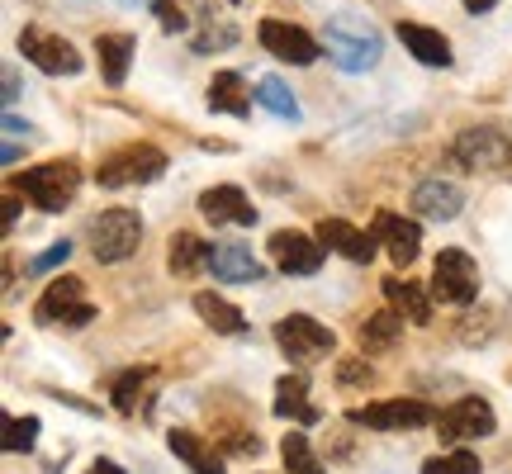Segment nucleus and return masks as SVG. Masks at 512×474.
<instances>
[{
	"label": "nucleus",
	"mask_w": 512,
	"mask_h": 474,
	"mask_svg": "<svg viewBox=\"0 0 512 474\" xmlns=\"http://www.w3.org/2000/svg\"><path fill=\"white\" fill-rule=\"evenodd\" d=\"M323 53H328V62L337 72L361 76L384 57V38H380V29L361 15H332L328 24H323Z\"/></svg>",
	"instance_id": "obj_1"
},
{
	"label": "nucleus",
	"mask_w": 512,
	"mask_h": 474,
	"mask_svg": "<svg viewBox=\"0 0 512 474\" xmlns=\"http://www.w3.org/2000/svg\"><path fill=\"white\" fill-rule=\"evenodd\" d=\"M166 171V152L152 143H128L119 152H110L100 171H95V181L105 185V190H128V185H152L157 176Z\"/></svg>",
	"instance_id": "obj_2"
},
{
	"label": "nucleus",
	"mask_w": 512,
	"mask_h": 474,
	"mask_svg": "<svg viewBox=\"0 0 512 474\" xmlns=\"http://www.w3.org/2000/svg\"><path fill=\"white\" fill-rule=\"evenodd\" d=\"M91 252L100 266H114V261H128V256L138 252V242H143V219L133 214V209H105V214H95L91 228Z\"/></svg>",
	"instance_id": "obj_3"
},
{
	"label": "nucleus",
	"mask_w": 512,
	"mask_h": 474,
	"mask_svg": "<svg viewBox=\"0 0 512 474\" xmlns=\"http://www.w3.org/2000/svg\"><path fill=\"white\" fill-rule=\"evenodd\" d=\"M76 185H81V166L76 162H43V166H29L15 181V190H24L43 214H62L76 200Z\"/></svg>",
	"instance_id": "obj_4"
},
{
	"label": "nucleus",
	"mask_w": 512,
	"mask_h": 474,
	"mask_svg": "<svg viewBox=\"0 0 512 474\" xmlns=\"http://www.w3.org/2000/svg\"><path fill=\"white\" fill-rule=\"evenodd\" d=\"M437 418L441 413L422 399H384L347 413L351 427H370V432H418V427H432Z\"/></svg>",
	"instance_id": "obj_5"
},
{
	"label": "nucleus",
	"mask_w": 512,
	"mask_h": 474,
	"mask_svg": "<svg viewBox=\"0 0 512 474\" xmlns=\"http://www.w3.org/2000/svg\"><path fill=\"white\" fill-rule=\"evenodd\" d=\"M465 171H508L512 166V133L508 128H494V124H479V128H465L451 147Z\"/></svg>",
	"instance_id": "obj_6"
},
{
	"label": "nucleus",
	"mask_w": 512,
	"mask_h": 474,
	"mask_svg": "<svg viewBox=\"0 0 512 474\" xmlns=\"http://www.w3.org/2000/svg\"><path fill=\"white\" fill-rule=\"evenodd\" d=\"M479 294V266L470 261V252H441L432 261V299L451 304V309H470Z\"/></svg>",
	"instance_id": "obj_7"
},
{
	"label": "nucleus",
	"mask_w": 512,
	"mask_h": 474,
	"mask_svg": "<svg viewBox=\"0 0 512 474\" xmlns=\"http://www.w3.org/2000/svg\"><path fill=\"white\" fill-rule=\"evenodd\" d=\"M34 318L43 328H53V323H62V328H86L95 318V304H86V290H81L76 275H62V280H53L48 290L38 294Z\"/></svg>",
	"instance_id": "obj_8"
},
{
	"label": "nucleus",
	"mask_w": 512,
	"mask_h": 474,
	"mask_svg": "<svg viewBox=\"0 0 512 474\" xmlns=\"http://www.w3.org/2000/svg\"><path fill=\"white\" fill-rule=\"evenodd\" d=\"M275 342H280V351H285L294 365L323 361V356L337 347L332 328H323V323L309 318V313H290V318H280V323H275Z\"/></svg>",
	"instance_id": "obj_9"
},
{
	"label": "nucleus",
	"mask_w": 512,
	"mask_h": 474,
	"mask_svg": "<svg viewBox=\"0 0 512 474\" xmlns=\"http://www.w3.org/2000/svg\"><path fill=\"white\" fill-rule=\"evenodd\" d=\"M19 53L29 57L38 72H48V76H76L81 67H86V62H81V53H76L67 38L48 34V29H38V24L19 29Z\"/></svg>",
	"instance_id": "obj_10"
},
{
	"label": "nucleus",
	"mask_w": 512,
	"mask_h": 474,
	"mask_svg": "<svg viewBox=\"0 0 512 474\" xmlns=\"http://www.w3.org/2000/svg\"><path fill=\"white\" fill-rule=\"evenodd\" d=\"M494 432H498V413L484 399H460L437 418L441 446H465V441L494 437Z\"/></svg>",
	"instance_id": "obj_11"
},
{
	"label": "nucleus",
	"mask_w": 512,
	"mask_h": 474,
	"mask_svg": "<svg viewBox=\"0 0 512 474\" xmlns=\"http://www.w3.org/2000/svg\"><path fill=\"white\" fill-rule=\"evenodd\" d=\"M256 43L271 57L290 62V67H309V62H318V53H323V48L313 43L309 29L285 24V19H261V24H256Z\"/></svg>",
	"instance_id": "obj_12"
},
{
	"label": "nucleus",
	"mask_w": 512,
	"mask_h": 474,
	"mask_svg": "<svg viewBox=\"0 0 512 474\" xmlns=\"http://www.w3.org/2000/svg\"><path fill=\"white\" fill-rule=\"evenodd\" d=\"M271 261L285 275H318L323 242L309 233H294V228H280V233H271Z\"/></svg>",
	"instance_id": "obj_13"
},
{
	"label": "nucleus",
	"mask_w": 512,
	"mask_h": 474,
	"mask_svg": "<svg viewBox=\"0 0 512 474\" xmlns=\"http://www.w3.org/2000/svg\"><path fill=\"white\" fill-rule=\"evenodd\" d=\"M370 233L380 237V247L394 256V266H413V261H418V252H422V228L413 219H403V214H389V209H380Z\"/></svg>",
	"instance_id": "obj_14"
},
{
	"label": "nucleus",
	"mask_w": 512,
	"mask_h": 474,
	"mask_svg": "<svg viewBox=\"0 0 512 474\" xmlns=\"http://www.w3.org/2000/svg\"><path fill=\"white\" fill-rule=\"evenodd\" d=\"M460 209H465V190H460L456 181L427 176V181H418V190H413V214H418V219L451 223Z\"/></svg>",
	"instance_id": "obj_15"
},
{
	"label": "nucleus",
	"mask_w": 512,
	"mask_h": 474,
	"mask_svg": "<svg viewBox=\"0 0 512 474\" xmlns=\"http://www.w3.org/2000/svg\"><path fill=\"white\" fill-rule=\"evenodd\" d=\"M200 214H204V223H214V228H228V223L252 228V223H256V204L242 195L238 185H214V190H204V195H200Z\"/></svg>",
	"instance_id": "obj_16"
},
{
	"label": "nucleus",
	"mask_w": 512,
	"mask_h": 474,
	"mask_svg": "<svg viewBox=\"0 0 512 474\" xmlns=\"http://www.w3.org/2000/svg\"><path fill=\"white\" fill-rule=\"evenodd\" d=\"M394 34H399V43L418 57L422 67H451V62H456V53H451V38L441 34V29H432V24L399 19V29H394Z\"/></svg>",
	"instance_id": "obj_17"
},
{
	"label": "nucleus",
	"mask_w": 512,
	"mask_h": 474,
	"mask_svg": "<svg viewBox=\"0 0 512 474\" xmlns=\"http://www.w3.org/2000/svg\"><path fill=\"white\" fill-rule=\"evenodd\" d=\"M318 242H323V247H332V252H342L347 261H356V266H366L370 256H375V247H380V237L361 233V228H356V223H347V219H323V223H318Z\"/></svg>",
	"instance_id": "obj_18"
},
{
	"label": "nucleus",
	"mask_w": 512,
	"mask_h": 474,
	"mask_svg": "<svg viewBox=\"0 0 512 474\" xmlns=\"http://www.w3.org/2000/svg\"><path fill=\"white\" fill-rule=\"evenodd\" d=\"M204 271H214V280L223 285H252L261 280V261L252 256V247H242V242H223L209 252V266Z\"/></svg>",
	"instance_id": "obj_19"
},
{
	"label": "nucleus",
	"mask_w": 512,
	"mask_h": 474,
	"mask_svg": "<svg viewBox=\"0 0 512 474\" xmlns=\"http://www.w3.org/2000/svg\"><path fill=\"white\" fill-rule=\"evenodd\" d=\"M133 53H138V38L133 34H100L95 38V57H100L105 86H124L128 67H133Z\"/></svg>",
	"instance_id": "obj_20"
},
{
	"label": "nucleus",
	"mask_w": 512,
	"mask_h": 474,
	"mask_svg": "<svg viewBox=\"0 0 512 474\" xmlns=\"http://www.w3.org/2000/svg\"><path fill=\"white\" fill-rule=\"evenodd\" d=\"M166 446H171V451H176L195 474H228L219 451H214L200 432H190V427H171V432H166Z\"/></svg>",
	"instance_id": "obj_21"
},
{
	"label": "nucleus",
	"mask_w": 512,
	"mask_h": 474,
	"mask_svg": "<svg viewBox=\"0 0 512 474\" xmlns=\"http://www.w3.org/2000/svg\"><path fill=\"white\" fill-rule=\"evenodd\" d=\"M275 418H290L299 427H313L323 418L309 403V380L304 375H280V384H275Z\"/></svg>",
	"instance_id": "obj_22"
},
{
	"label": "nucleus",
	"mask_w": 512,
	"mask_h": 474,
	"mask_svg": "<svg viewBox=\"0 0 512 474\" xmlns=\"http://www.w3.org/2000/svg\"><path fill=\"white\" fill-rule=\"evenodd\" d=\"M209 110L214 114H233V119H247L252 114V91H247V81L238 72H219L209 81Z\"/></svg>",
	"instance_id": "obj_23"
},
{
	"label": "nucleus",
	"mask_w": 512,
	"mask_h": 474,
	"mask_svg": "<svg viewBox=\"0 0 512 474\" xmlns=\"http://www.w3.org/2000/svg\"><path fill=\"white\" fill-rule=\"evenodd\" d=\"M384 299H389L408 323H432V294L418 290V285H408V280H399V275H384Z\"/></svg>",
	"instance_id": "obj_24"
},
{
	"label": "nucleus",
	"mask_w": 512,
	"mask_h": 474,
	"mask_svg": "<svg viewBox=\"0 0 512 474\" xmlns=\"http://www.w3.org/2000/svg\"><path fill=\"white\" fill-rule=\"evenodd\" d=\"M190 304H195V313H200V318L214 332H228V337H242V332H247V318H242V309H233V304H228V299H219L214 290H200L195 299H190Z\"/></svg>",
	"instance_id": "obj_25"
},
{
	"label": "nucleus",
	"mask_w": 512,
	"mask_h": 474,
	"mask_svg": "<svg viewBox=\"0 0 512 474\" xmlns=\"http://www.w3.org/2000/svg\"><path fill=\"white\" fill-rule=\"evenodd\" d=\"M209 252H214V247H204V237L176 233L171 247H166V266H171V275H195L200 266H209Z\"/></svg>",
	"instance_id": "obj_26"
},
{
	"label": "nucleus",
	"mask_w": 512,
	"mask_h": 474,
	"mask_svg": "<svg viewBox=\"0 0 512 474\" xmlns=\"http://www.w3.org/2000/svg\"><path fill=\"white\" fill-rule=\"evenodd\" d=\"M399 337H403V313L399 309H384V313H375V318H366V328H361V347L389 351Z\"/></svg>",
	"instance_id": "obj_27"
},
{
	"label": "nucleus",
	"mask_w": 512,
	"mask_h": 474,
	"mask_svg": "<svg viewBox=\"0 0 512 474\" xmlns=\"http://www.w3.org/2000/svg\"><path fill=\"white\" fill-rule=\"evenodd\" d=\"M256 105H261V110H271L275 119L299 124V100H294V91L285 86V81H275V76H266V81L256 86Z\"/></svg>",
	"instance_id": "obj_28"
},
{
	"label": "nucleus",
	"mask_w": 512,
	"mask_h": 474,
	"mask_svg": "<svg viewBox=\"0 0 512 474\" xmlns=\"http://www.w3.org/2000/svg\"><path fill=\"white\" fill-rule=\"evenodd\" d=\"M280 456H285V470L290 474H328L323 470V460L313 456V446L304 432H285V441H280Z\"/></svg>",
	"instance_id": "obj_29"
},
{
	"label": "nucleus",
	"mask_w": 512,
	"mask_h": 474,
	"mask_svg": "<svg viewBox=\"0 0 512 474\" xmlns=\"http://www.w3.org/2000/svg\"><path fill=\"white\" fill-rule=\"evenodd\" d=\"M147 380H152V370H147V365H138V370H124V375L114 380V408H119V413H133Z\"/></svg>",
	"instance_id": "obj_30"
},
{
	"label": "nucleus",
	"mask_w": 512,
	"mask_h": 474,
	"mask_svg": "<svg viewBox=\"0 0 512 474\" xmlns=\"http://www.w3.org/2000/svg\"><path fill=\"white\" fill-rule=\"evenodd\" d=\"M484 465H479L475 451H441V456H432L427 465H422V474H479Z\"/></svg>",
	"instance_id": "obj_31"
},
{
	"label": "nucleus",
	"mask_w": 512,
	"mask_h": 474,
	"mask_svg": "<svg viewBox=\"0 0 512 474\" xmlns=\"http://www.w3.org/2000/svg\"><path fill=\"white\" fill-rule=\"evenodd\" d=\"M38 441V418L29 413V418H10L5 422V451L10 456H24V451H34Z\"/></svg>",
	"instance_id": "obj_32"
},
{
	"label": "nucleus",
	"mask_w": 512,
	"mask_h": 474,
	"mask_svg": "<svg viewBox=\"0 0 512 474\" xmlns=\"http://www.w3.org/2000/svg\"><path fill=\"white\" fill-rule=\"evenodd\" d=\"M370 380H375V370L366 365V356H342V361H337V384H342V389L370 384Z\"/></svg>",
	"instance_id": "obj_33"
},
{
	"label": "nucleus",
	"mask_w": 512,
	"mask_h": 474,
	"mask_svg": "<svg viewBox=\"0 0 512 474\" xmlns=\"http://www.w3.org/2000/svg\"><path fill=\"white\" fill-rule=\"evenodd\" d=\"M67 256H72V242H53L48 252H38L34 261H29V271H34V275H48V271H57Z\"/></svg>",
	"instance_id": "obj_34"
},
{
	"label": "nucleus",
	"mask_w": 512,
	"mask_h": 474,
	"mask_svg": "<svg viewBox=\"0 0 512 474\" xmlns=\"http://www.w3.org/2000/svg\"><path fill=\"white\" fill-rule=\"evenodd\" d=\"M152 10H157V24H162L166 34H181V29H185L181 0H152Z\"/></svg>",
	"instance_id": "obj_35"
},
{
	"label": "nucleus",
	"mask_w": 512,
	"mask_h": 474,
	"mask_svg": "<svg viewBox=\"0 0 512 474\" xmlns=\"http://www.w3.org/2000/svg\"><path fill=\"white\" fill-rule=\"evenodd\" d=\"M15 223H19V195L10 190V195H5V209H0V228L15 233Z\"/></svg>",
	"instance_id": "obj_36"
},
{
	"label": "nucleus",
	"mask_w": 512,
	"mask_h": 474,
	"mask_svg": "<svg viewBox=\"0 0 512 474\" xmlns=\"http://www.w3.org/2000/svg\"><path fill=\"white\" fill-rule=\"evenodd\" d=\"M460 5H465L470 15H489V10H494L498 0H460Z\"/></svg>",
	"instance_id": "obj_37"
},
{
	"label": "nucleus",
	"mask_w": 512,
	"mask_h": 474,
	"mask_svg": "<svg viewBox=\"0 0 512 474\" xmlns=\"http://www.w3.org/2000/svg\"><path fill=\"white\" fill-rule=\"evenodd\" d=\"M5 133H10V138H15V133H29V124H24L19 114H5Z\"/></svg>",
	"instance_id": "obj_38"
},
{
	"label": "nucleus",
	"mask_w": 512,
	"mask_h": 474,
	"mask_svg": "<svg viewBox=\"0 0 512 474\" xmlns=\"http://www.w3.org/2000/svg\"><path fill=\"white\" fill-rule=\"evenodd\" d=\"M15 95H19V81L15 72H5V105H15Z\"/></svg>",
	"instance_id": "obj_39"
},
{
	"label": "nucleus",
	"mask_w": 512,
	"mask_h": 474,
	"mask_svg": "<svg viewBox=\"0 0 512 474\" xmlns=\"http://www.w3.org/2000/svg\"><path fill=\"white\" fill-rule=\"evenodd\" d=\"M0 162H5V166H15V162H19V143H15V138L5 143V152H0Z\"/></svg>",
	"instance_id": "obj_40"
},
{
	"label": "nucleus",
	"mask_w": 512,
	"mask_h": 474,
	"mask_svg": "<svg viewBox=\"0 0 512 474\" xmlns=\"http://www.w3.org/2000/svg\"><path fill=\"white\" fill-rule=\"evenodd\" d=\"M91 474H124V470H119L114 460H95V470H91Z\"/></svg>",
	"instance_id": "obj_41"
},
{
	"label": "nucleus",
	"mask_w": 512,
	"mask_h": 474,
	"mask_svg": "<svg viewBox=\"0 0 512 474\" xmlns=\"http://www.w3.org/2000/svg\"><path fill=\"white\" fill-rule=\"evenodd\" d=\"M119 5H143V0H119Z\"/></svg>",
	"instance_id": "obj_42"
},
{
	"label": "nucleus",
	"mask_w": 512,
	"mask_h": 474,
	"mask_svg": "<svg viewBox=\"0 0 512 474\" xmlns=\"http://www.w3.org/2000/svg\"><path fill=\"white\" fill-rule=\"evenodd\" d=\"M228 5H242V0H228Z\"/></svg>",
	"instance_id": "obj_43"
}]
</instances>
